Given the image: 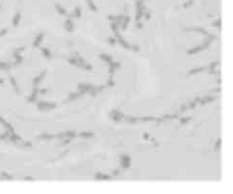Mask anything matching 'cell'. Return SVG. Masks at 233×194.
<instances>
[{"label": "cell", "mask_w": 233, "mask_h": 194, "mask_svg": "<svg viewBox=\"0 0 233 194\" xmlns=\"http://www.w3.org/2000/svg\"><path fill=\"white\" fill-rule=\"evenodd\" d=\"M76 55H77V54H76ZM68 62H69L70 64H71V65L75 66V67H78V62H77V59H76V56L70 57V58L68 59Z\"/></svg>", "instance_id": "ac0fdd59"}, {"label": "cell", "mask_w": 233, "mask_h": 194, "mask_svg": "<svg viewBox=\"0 0 233 194\" xmlns=\"http://www.w3.org/2000/svg\"><path fill=\"white\" fill-rule=\"evenodd\" d=\"M80 137H84V138H91L93 136V132L92 131H83V132H80L78 134Z\"/></svg>", "instance_id": "9a60e30c"}, {"label": "cell", "mask_w": 233, "mask_h": 194, "mask_svg": "<svg viewBox=\"0 0 233 194\" xmlns=\"http://www.w3.org/2000/svg\"><path fill=\"white\" fill-rule=\"evenodd\" d=\"M120 170H118V169H117V170H115V171L113 172V176H118V175L120 174Z\"/></svg>", "instance_id": "d590c367"}, {"label": "cell", "mask_w": 233, "mask_h": 194, "mask_svg": "<svg viewBox=\"0 0 233 194\" xmlns=\"http://www.w3.org/2000/svg\"><path fill=\"white\" fill-rule=\"evenodd\" d=\"M99 57H100V59H102V60H103L104 62L108 63L109 65L113 63V58H112V57H111L110 55H108V54H105V53H101V54L99 55Z\"/></svg>", "instance_id": "8fae6325"}, {"label": "cell", "mask_w": 233, "mask_h": 194, "mask_svg": "<svg viewBox=\"0 0 233 194\" xmlns=\"http://www.w3.org/2000/svg\"><path fill=\"white\" fill-rule=\"evenodd\" d=\"M192 3H193V0H192V1H189V2H188V3H186V4H184V5H183V7H184V8H187V7H189L190 5H192Z\"/></svg>", "instance_id": "836d02e7"}, {"label": "cell", "mask_w": 233, "mask_h": 194, "mask_svg": "<svg viewBox=\"0 0 233 194\" xmlns=\"http://www.w3.org/2000/svg\"><path fill=\"white\" fill-rule=\"evenodd\" d=\"M187 108H188V107H187V105H182V106H181V108H180V111H181V112H183V111H185Z\"/></svg>", "instance_id": "e575fe53"}, {"label": "cell", "mask_w": 233, "mask_h": 194, "mask_svg": "<svg viewBox=\"0 0 233 194\" xmlns=\"http://www.w3.org/2000/svg\"><path fill=\"white\" fill-rule=\"evenodd\" d=\"M81 96H83V94H82L81 92H78V93H71L70 96H69V97L65 100V102H71V101H73V100H75V99L79 98Z\"/></svg>", "instance_id": "ba28073f"}, {"label": "cell", "mask_w": 233, "mask_h": 194, "mask_svg": "<svg viewBox=\"0 0 233 194\" xmlns=\"http://www.w3.org/2000/svg\"><path fill=\"white\" fill-rule=\"evenodd\" d=\"M56 9H57V11H58V13L60 14V15H67V11L62 7V6H60V5H56Z\"/></svg>", "instance_id": "ffe728a7"}, {"label": "cell", "mask_w": 233, "mask_h": 194, "mask_svg": "<svg viewBox=\"0 0 233 194\" xmlns=\"http://www.w3.org/2000/svg\"><path fill=\"white\" fill-rule=\"evenodd\" d=\"M110 66H113V67H114V68L117 70V69L120 68V66H121V65H120V62H114V61H113V63H112V64H110Z\"/></svg>", "instance_id": "d4e9b609"}, {"label": "cell", "mask_w": 233, "mask_h": 194, "mask_svg": "<svg viewBox=\"0 0 233 194\" xmlns=\"http://www.w3.org/2000/svg\"><path fill=\"white\" fill-rule=\"evenodd\" d=\"M108 43L111 45H116V43H117V39H116V37H109L108 38Z\"/></svg>", "instance_id": "603a6c76"}, {"label": "cell", "mask_w": 233, "mask_h": 194, "mask_svg": "<svg viewBox=\"0 0 233 194\" xmlns=\"http://www.w3.org/2000/svg\"><path fill=\"white\" fill-rule=\"evenodd\" d=\"M212 25H213L214 27H218V29H219V30H221V27H222L221 19H220V18H219V19H217L216 21H214V22L212 23Z\"/></svg>", "instance_id": "44dd1931"}, {"label": "cell", "mask_w": 233, "mask_h": 194, "mask_svg": "<svg viewBox=\"0 0 233 194\" xmlns=\"http://www.w3.org/2000/svg\"><path fill=\"white\" fill-rule=\"evenodd\" d=\"M94 179L95 180H99V181H109L112 179V176L110 175H106V174H102V173H96L94 175Z\"/></svg>", "instance_id": "52a82bcc"}, {"label": "cell", "mask_w": 233, "mask_h": 194, "mask_svg": "<svg viewBox=\"0 0 233 194\" xmlns=\"http://www.w3.org/2000/svg\"><path fill=\"white\" fill-rule=\"evenodd\" d=\"M80 15H81V9H80V7H76L75 8V10H74V13L72 14V15H68L67 16H69V17H80Z\"/></svg>", "instance_id": "2e32d148"}, {"label": "cell", "mask_w": 233, "mask_h": 194, "mask_svg": "<svg viewBox=\"0 0 233 194\" xmlns=\"http://www.w3.org/2000/svg\"><path fill=\"white\" fill-rule=\"evenodd\" d=\"M188 31H195V32H198V33H201L202 35L204 36H208L209 33L203 29V28H200V27H188V28H184V32H188Z\"/></svg>", "instance_id": "8992f818"}, {"label": "cell", "mask_w": 233, "mask_h": 194, "mask_svg": "<svg viewBox=\"0 0 233 194\" xmlns=\"http://www.w3.org/2000/svg\"><path fill=\"white\" fill-rule=\"evenodd\" d=\"M109 116H110V118H111V119H112L114 122H116V123H119V122H120L121 119H123V118H124V114H123L122 112H120V111L117 110V109L112 110V111L110 112Z\"/></svg>", "instance_id": "6da1fadb"}, {"label": "cell", "mask_w": 233, "mask_h": 194, "mask_svg": "<svg viewBox=\"0 0 233 194\" xmlns=\"http://www.w3.org/2000/svg\"><path fill=\"white\" fill-rule=\"evenodd\" d=\"M46 91H47L46 89H44V90H41V93H42V94H45V93H46Z\"/></svg>", "instance_id": "f35d334b"}, {"label": "cell", "mask_w": 233, "mask_h": 194, "mask_svg": "<svg viewBox=\"0 0 233 194\" xmlns=\"http://www.w3.org/2000/svg\"><path fill=\"white\" fill-rule=\"evenodd\" d=\"M197 104H198V103H197L196 101H194V100H193V101H191V102H190V104H189L187 107H188V108H192V109H193V108H195V107L197 106Z\"/></svg>", "instance_id": "f1b7e54d"}, {"label": "cell", "mask_w": 233, "mask_h": 194, "mask_svg": "<svg viewBox=\"0 0 233 194\" xmlns=\"http://www.w3.org/2000/svg\"><path fill=\"white\" fill-rule=\"evenodd\" d=\"M107 84L110 86V87H113L114 85H115V82H114V80H113V77H112V75H111V77L108 79V81H107Z\"/></svg>", "instance_id": "83f0119b"}, {"label": "cell", "mask_w": 233, "mask_h": 194, "mask_svg": "<svg viewBox=\"0 0 233 194\" xmlns=\"http://www.w3.org/2000/svg\"><path fill=\"white\" fill-rule=\"evenodd\" d=\"M94 88H95V86H93L92 84H89V83H79L78 84L79 91H84L85 93H88V94Z\"/></svg>", "instance_id": "277c9868"}, {"label": "cell", "mask_w": 233, "mask_h": 194, "mask_svg": "<svg viewBox=\"0 0 233 194\" xmlns=\"http://www.w3.org/2000/svg\"><path fill=\"white\" fill-rule=\"evenodd\" d=\"M38 106L41 109H53L57 106L55 102H45V101H40L38 103Z\"/></svg>", "instance_id": "5b68a950"}, {"label": "cell", "mask_w": 233, "mask_h": 194, "mask_svg": "<svg viewBox=\"0 0 233 194\" xmlns=\"http://www.w3.org/2000/svg\"><path fill=\"white\" fill-rule=\"evenodd\" d=\"M131 49H132L133 51H135V52H138V51H140V47H139L138 45H131Z\"/></svg>", "instance_id": "4dcf8cb0"}, {"label": "cell", "mask_w": 233, "mask_h": 194, "mask_svg": "<svg viewBox=\"0 0 233 194\" xmlns=\"http://www.w3.org/2000/svg\"><path fill=\"white\" fill-rule=\"evenodd\" d=\"M220 147H221V139L219 138L217 140V142L215 143V148H216V150H220Z\"/></svg>", "instance_id": "f546056e"}, {"label": "cell", "mask_w": 233, "mask_h": 194, "mask_svg": "<svg viewBox=\"0 0 233 194\" xmlns=\"http://www.w3.org/2000/svg\"><path fill=\"white\" fill-rule=\"evenodd\" d=\"M216 99H217V97H213V96H206L205 97H203V98H201V99H200L199 103H200L201 105H204V104L209 103V102H212V101H214V100H216Z\"/></svg>", "instance_id": "30bf717a"}, {"label": "cell", "mask_w": 233, "mask_h": 194, "mask_svg": "<svg viewBox=\"0 0 233 194\" xmlns=\"http://www.w3.org/2000/svg\"><path fill=\"white\" fill-rule=\"evenodd\" d=\"M136 27H137L138 29H142V28L144 27V25H143V23H142L140 20H138L137 23H136Z\"/></svg>", "instance_id": "1f68e13d"}, {"label": "cell", "mask_w": 233, "mask_h": 194, "mask_svg": "<svg viewBox=\"0 0 233 194\" xmlns=\"http://www.w3.org/2000/svg\"><path fill=\"white\" fill-rule=\"evenodd\" d=\"M200 99H201V97H195V99H194V101H196L197 103H198L199 101H200Z\"/></svg>", "instance_id": "8d00e7d4"}, {"label": "cell", "mask_w": 233, "mask_h": 194, "mask_svg": "<svg viewBox=\"0 0 233 194\" xmlns=\"http://www.w3.org/2000/svg\"><path fill=\"white\" fill-rule=\"evenodd\" d=\"M114 33H115V37H116L117 41L121 45V46H123V47L126 48V49H131V45H129L128 43H126V42L123 40V38L120 36V34L119 33L118 30H117V31H114Z\"/></svg>", "instance_id": "3957f363"}, {"label": "cell", "mask_w": 233, "mask_h": 194, "mask_svg": "<svg viewBox=\"0 0 233 194\" xmlns=\"http://www.w3.org/2000/svg\"><path fill=\"white\" fill-rule=\"evenodd\" d=\"M144 138H145V139H146V140H148V139H150V138H149V136H148V133H145V134H144Z\"/></svg>", "instance_id": "74e56055"}, {"label": "cell", "mask_w": 233, "mask_h": 194, "mask_svg": "<svg viewBox=\"0 0 233 194\" xmlns=\"http://www.w3.org/2000/svg\"><path fill=\"white\" fill-rule=\"evenodd\" d=\"M83 70H86V71H92V66L90 65V64H85L84 67H83Z\"/></svg>", "instance_id": "484cf974"}, {"label": "cell", "mask_w": 233, "mask_h": 194, "mask_svg": "<svg viewBox=\"0 0 233 194\" xmlns=\"http://www.w3.org/2000/svg\"><path fill=\"white\" fill-rule=\"evenodd\" d=\"M206 70V67H200V68H196V69H193V70H190L189 73H188V75H196V74H198V73H201L203 71Z\"/></svg>", "instance_id": "7c38bea8"}, {"label": "cell", "mask_w": 233, "mask_h": 194, "mask_svg": "<svg viewBox=\"0 0 233 194\" xmlns=\"http://www.w3.org/2000/svg\"><path fill=\"white\" fill-rule=\"evenodd\" d=\"M156 118L152 117V116H147V117H142V118H139V121L141 122H152V121H155Z\"/></svg>", "instance_id": "e0dca14e"}, {"label": "cell", "mask_w": 233, "mask_h": 194, "mask_svg": "<svg viewBox=\"0 0 233 194\" xmlns=\"http://www.w3.org/2000/svg\"><path fill=\"white\" fill-rule=\"evenodd\" d=\"M76 132L74 131V130H69V131H66V132H64V137L66 138H71V139H72V138H74V137H76Z\"/></svg>", "instance_id": "5bb4252c"}, {"label": "cell", "mask_w": 233, "mask_h": 194, "mask_svg": "<svg viewBox=\"0 0 233 194\" xmlns=\"http://www.w3.org/2000/svg\"><path fill=\"white\" fill-rule=\"evenodd\" d=\"M42 37H43V35H42V34H41V35H40V36H39V37L36 39V41H35V43H34V45H35V46H38V45H39V43L42 41Z\"/></svg>", "instance_id": "cb8c5ba5"}, {"label": "cell", "mask_w": 233, "mask_h": 194, "mask_svg": "<svg viewBox=\"0 0 233 194\" xmlns=\"http://www.w3.org/2000/svg\"><path fill=\"white\" fill-rule=\"evenodd\" d=\"M129 21H130V16H129V15H124V18H123V20H122V22H121V25H120V27H121L122 30H125V29H126Z\"/></svg>", "instance_id": "4fadbf2b"}, {"label": "cell", "mask_w": 233, "mask_h": 194, "mask_svg": "<svg viewBox=\"0 0 233 194\" xmlns=\"http://www.w3.org/2000/svg\"><path fill=\"white\" fill-rule=\"evenodd\" d=\"M65 28H66V30H67L68 32H72V31L74 30V24H73V21H72L71 18H69V19L66 20V22H65Z\"/></svg>", "instance_id": "9c48e42d"}, {"label": "cell", "mask_w": 233, "mask_h": 194, "mask_svg": "<svg viewBox=\"0 0 233 194\" xmlns=\"http://www.w3.org/2000/svg\"><path fill=\"white\" fill-rule=\"evenodd\" d=\"M125 118V120L128 122V123H131V124H135V123H137L138 121H139V118H136V117H131V116H129V117H124Z\"/></svg>", "instance_id": "d6986e66"}, {"label": "cell", "mask_w": 233, "mask_h": 194, "mask_svg": "<svg viewBox=\"0 0 233 194\" xmlns=\"http://www.w3.org/2000/svg\"><path fill=\"white\" fill-rule=\"evenodd\" d=\"M115 72H116V69H115L113 66H110V70H109L110 75H113L115 74Z\"/></svg>", "instance_id": "d6a6232c"}, {"label": "cell", "mask_w": 233, "mask_h": 194, "mask_svg": "<svg viewBox=\"0 0 233 194\" xmlns=\"http://www.w3.org/2000/svg\"><path fill=\"white\" fill-rule=\"evenodd\" d=\"M192 118L191 117H188V118H181L180 119V124H187Z\"/></svg>", "instance_id": "4316f807"}, {"label": "cell", "mask_w": 233, "mask_h": 194, "mask_svg": "<svg viewBox=\"0 0 233 194\" xmlns=\"http://www.w3.org/2000/svg\"><path fill=\"white\" fill-rule=\"evenodd\" d=\"M42 51L46 58H51V53L49 52V50L47 48H42Z\"/></svg>", "instance_id": "7402d4cb"}, {"label": "cell", "mask_w": 233, "mask_h": 194, "mask_svg": "<svg viewBox=\"0 0 233 194\" xmlns=\"http://www.w3.org/2000/svg\"><path fill=\"white\" fill-rule=\"evenodd\" d=\"M131 164V158L127 155H121L120 156V165L123 169H127L130 167Z\"/></svg>", "instance_id": "7a4b0ae2"}]
</instances>
